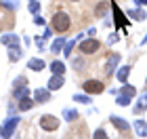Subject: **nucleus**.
I'll return each mask as SVG.
<instances>
[{
  "instance_id": "nucleus-1",
  "label": "nucleus",
  "mask_w": 147,
  "mask_h": 139,
  "mask_svg": "<svg viewBox=\"0 0 147 139\" xmlns=\"http://www.w3.org/2000/svg\"><path fill=\"white\" fill-rule=\"evenodd\" d=\"M53 30L55 32H67L69 30V15L67 13H57L53 17Z\"/></svg>"
},
{
  "instance_id": "nucleus-2",
  "label": "nucleus",
  "mask_w": 147,
  "mask_h": 139,
  "mask_svg": "<svg viewBox=\"0 0 147 139\" xmlns=\"http://www.w3.org/2000/svg\"><path fill=\"white\" fill-rule=\"evenodd\" d=\"M57 127H59V120L55 116L46 114V116L40 118V129H44V131H57Z\"/></svg>"
},
{
  "instance_id": "nucleus-3",
  "label": "nucleus",
  "mask_w": 147,
  "mask_h": 139,
  "mask_svg": "<svg viewBox=\"0 0 147 139\" xmlns=\"http://www.w3.org/2000/svg\"><path fill=\"white\" fill-rule=\"evenodd\" d=\"M103 89H105V84H103V82H99V80H86V82H84V91H86V93H90V95L103 93Z\"/></svg>"
},
{
  "instance_id": "nucleus-4",
  "label": "nucleus",
  "mask_w": 147,
  "mask_h": 139,
  "mask_svg": "<svg viewBox=\"0 0 147 139\" xmlns=\"http://www.w3.org/2000/svg\"><path fill=\"white\" fill-rule=\"evenodd\" d=\"M80 51L84 53V55H90V53H97L99 51V42L97 40H84L80 44Z\"/></svg>"
},
{
  "instance_id": "nucleus-5",
  "label": "nucleus",
  "mask_w": 147,
  "mask_h": 139,
  "mask_svg": "<svg viewBox=\"0 0 147 139\" xmlns=\"http://www.w3.org/2000/svg\"><path fill=\"white\" fill-rule=\"evenodd\" d=\"M113 6V13H116V28H122V25H128V19H126L122 13H120V9L116 4H111Z\"/></svg>"
},
{
  "instance_id": "nucleus-6",
  "label": "nucleus",
  "mask_w": 147,
  "mask_h": 139,
  "mask_svg": "<svg viewBox=\"0 0 147 139\" xmlns=\"http://www.w3.org/2000/svg\"><path fill=\"white\" fill-rule=\"evenodd\" d=\"M61 87H63V78L59 76V74H55L49 80V91H57V89H61Z\"/></svg>"
},
{
  "instance_id": "nucleus-7",
  "label": "nucleus",
  "mask_w": 147,
  "mask_h": 139,
  "mask_svg": "<svg viewBox=\"0 0 147 139\" xmlns=\"http://www.w3.org/2000/svg\"><path fill=\"white\" fill-rule=\"evenodd\" d=\"M111 122L116 124V127L122 131V133H128L130 131V127H128V122H124V120H120V118H116V116H111Z\"/></svg>"
},
{
  "instance_id": "nucleus-8",
  "label": "nucleus",
  "mask_w": 147,
  "mask_h": 139,
  "mask_svg": "<svg viewBox=\"0 0 147 139\" xmlns=\"http://www.w3.org/2000/svg\"><path fill=\"white\" fill-rule=\"evenodd\" d=\"M120 61V55H116V53H113V55L109 57V61H107V68H105V72H107V74H111L113 70H116V63Z\"/></svg>"
},
{
  "instance_id": "nucleus-9",
  "label": "nucleus",
  "mask_w": 147,
  "mask_h": 139,
  "mask_svg": "<svg viewBox=\"0 0 147 139\" xmlns=\"http://www.w3.org/2000/svg\"><path fill=\"white\" fill-rule=\"evenodd\" d=\"M51 70H53V74H59V76H63V72H65V65L61 61H53L51 63Z\"/></svg>"
},
{
  "instance_id": "nucleus-10",
  "label": "nucleus",
  "mask_w": 147,
  "mask_h": 139,
  "mask_svg": "<svg viewBox=\"0 0 147 139\" xmlns=\"http://www.w3.org/2000/svg\"><path fill=\"white\" fill-rule=\"evenodd\" d=\"M34 97H36V101L44 103V101H49V91H44V89H38V91L34 93Z\"/></svg>"
},
{
  "instance_id": "nucleus-11",
  "label": "nucleus",
  "mask_w": 147,
  "mask_h": 139,
  "mask_svg": "<svg viewBox=\"0 0 147 139\" xmlns=\"http://www.w3.org/2000/svg\"><path fill=\"white\" fill-rule=\"evenodd\" d=\"M30 68L34 72H42L44 70V61L42 59H30Z\"/></svg>"
},
{
  "instance_id": "nucleus-12",
  "label": "nucleus",
  "mask_w": 147,
  "mask_h": 139,
  "mask_svg": "<svg viewBox=\"0 0 147 139\" xmlns=\"http://www.w3.org/2000/svg\"><path fill=\"white\" fill-rule=\"evenodd\" d=\"M17 122H19L17 118H13V120H11V122H9V124L4 127V133H2V135H4V137H11V135H13V129L17 127Z\"/></svg>"
},
{
  "instance_id": "nucleus-13",
  "label": "nucleus",
  "mask_w": 147,
  "mask_h": 139,
  "mask_svg": "<svg viewBox=\"0 0 147 139\" xmlns=\"http://www.w3.org/2000/svg\"><path fill=\"white\" fill-rule=\"evenodd\" d=\"M32 105H34V101H30V99H28V97L23 95V99H21V101H19V110H21V112H25V110H30Z\"/></svg>"
},
{
  "instance_id": "nucleus-14",
  "label": "nucleus",
  "mask_w": 147,
  "mask_h": 139,
  "mask_svg": "<svg viewBox=\"0 0 147 139\" xmlns=\"http://www.w3.org/2000/svg\"><path fill=\"white\" fill-rule=\"evenodd\" d=\"M2 42H4V44H17L19 38H17L15 34H6V36H2Z\"/></svg>"
},
{
  "instance_id": "nucleus-15",
  "label": "nucleus",
  "mask_w": 147,
  "mask_h": 139,
  "mask_svg": "<svg viewBox=\"0 0 147 139\" xmlns=\"http://www.w3.org/2000/svg\"><path fill=\"white\" fill-rule=\"evenodd\" d=\"M135 87H124L122 89V97H126V99H130V97H135Z\"/></svg>"
},
{
  "instance_id": "nucleus-16",
  "label": "nucleus",
  "mask_w": 147,
  "mask_h": 139,
  "mask_svg": "<svg viewBox=\"0 0 147 139\" xmlns=\"http://www.w3.org/2000/svg\"><path fill=\"white\" fill-rule=\"evenodd\" d=\"M137 131H139V135H141V137H147V124H145V122L139 120V122H137Z\"/></svg>"
},
{
  "instance_id": "nucleus-17",
  "label": "nucleus",
  "mask_w": 147,
  "mask_h": 139,
  "mask_svg": "<svg viewBox=\"0 0 147 139\" xmlns=\"http://www.w3.org/2000/svg\"><path fill=\"white\" fill-rule=\"evenodd\" d=\"M128 72H130V68H128V65H124V68H122V70L118 72V78H120V80L124 82L126 78H128Z\"/></svg>"
},
{
  "instance_id": "nucleus-18",
  "label": "nucleus",
  "mask_w": 147,
  "mask_h": 139,
  "mask_svg": "<svg viewBox=\"0 0 147 139\" xmlns=\"http://www.w3.org/2000/svg\"><path fill=\"white\" fill-rule=\"evenodd\" d=\"M19 53H21V51H19V46L17 44H11V59H13V61L19 59Z\"/></svg>"
},
{
  "instance_id": "nucleus-19",
  "label": "nucleus",
  "mask_w": 147,
  "mask_h": 139,
  "mask_svg": "<svg viewBox=\"0 0 147 139\" xmlns=\"http://www.w3.org/2000/svg\"><path fill=\"white\" fill-rule=\"evenodd\" d=\"M61 46H63V40H61V38H59V40H55V42H53L51 51H53V53H57V51H61Z\"/></svg>"
},
{
  "instance_id": "nucleus-20",
  "label": "nucleus",
  "mask_w": 147,
  "mask_h": 139,
  "mask_svg": "<svg viewBox=\"0 0 147 139\" xmlns=\"http://www.w3.org/2000/svg\"><path fill=\"white\" fill-rule=\"evenodd\" d=\"M141 99H143V101H139V105H137V110H139V112H141V110H145V108H147V93H145V95H143Z\"/></svg>"
},
{
  "instance_id": "nucleus-21",
  "label": "nucleus",
  "mask_w": 147,
  "mask_h": 139,
  "mask_svg": "<svg viewBox=\"0 0 147 139\" xmlns=\"http://www.w3.org/2000/svg\"><path fill=\"white\" fill-rule=\"evenodd\" d=\"M130 15H132V17H135V19H141V21H143V19H145V13H143V11H132V13H130Z\"/></svg>"
},
{
  "instance_id": "nucleus-22",
  "label": "nucleus",
  "mask_w": 147,
  "mask_h": 139,
  "mask_svg": "<svg viewBox=\"0 0 147 139\" xmlns=\"http://www.w3.org/2000/svg\"><path fill=\"white\" fill-rule=\"evenodd\" d=\"M76 116H78V114H76V112H71V110H67V112H65V118H67V120H74Z\"/></svg>"
},
{
  "instance_id": "nucleus-23",
  "label": "nucleus",
  "mask_w": 147,
  "mask_h": 139,
  "mask_svg": "<svg viewBox=\"0 0 147 139\" xmlns=\"http://www.w3.org/2000/svg\"><path fill=\"white\" fill-rule=\"evenodd\" d=\"M103 13H105V2L97 6V15H99V17H103Z\"/></svg>"
},
{
  "instance_id": "nucleus-24",
  "label": "nucleus",
  "mask_w": 147,
  "mask_h": 139,
  "mask_svg": "<svg viewBox=\"0 0 147 139\" xmlns=\"http://www.w3.org/2000/svg\"><path fill=\"white\" fill-rule=\"evenodd\" d=\"M74 99H76V101H80V103H86V101H88V97H86V95H76Z\"/></svg>"
},
{
  "instance_id": "nucleus-25",
  "label": "nucleus",
  "mask_w": 147,
  "mask_h": 139,
  "mask_svg": "<svg viewBox=\"0 0 147 139\" xmlns=\"http://www.w3.org/2000/svg\"><path fill=\"white\" fill-rule=\"evenodd\" d=\"M30 11H32V13H38V11H40V4H38V2H32V4H30Z\"/></svg>"
},
{
  "instance_id": "nucleus-26",
  "label": "nucleus",
  "mask_w": 147,
  "mask_h": 139,
  "mask_svg": "<svg viewBox=\"0 0 147 139\" xmlns=\"http://www.w3.org/2000/svg\"><path fill=\"white\" fill-rule=\"evenodd\" d=\"M130 103V99H126V97H120L118 99V105H128Z\"/></svg>"
},
{
  "instance_id": "nucleus-27",
  "label": "nucleus",
  "mask_w": 147,
  "mask_h": 139,
  "mask_svg": "<svg viewBox=\"0 0 147 139\" xmlns=\"http://www.w3.org/2000/svg\"><path fill=\"white\" fill-rule=\"evenodd\" d=\"M95 137H97V139H105V131H103V129H99L97 133H95Z\"/></svg>"
},
{
  "instance_id": "nucleus-28",
  "label": "nucleus",
  "mask_w": 147,
  "mask_h": 139,
  "mask_svg": "<svg viewBox=\"0 0 147 139\" xmlns=\"http://www.w3.org/2000/svg\"><path fill=\"white\" fill-rule=\"evenodd\" d=\"M76 68H78V70H82V68H84V63H82V59H76Z\"/></svg>"
},
{
  "instance_id": "nucleus-29",
  "label": "nucleus",
  "mask_w": 147,
  "mask_h": 139,
  "mask_svg": "<svg viewBox=\"0 0 147 139\" xmlns=\"http://www.w3.org/2000/svg\"><path fill=\"white\" fill-rule=\"evenodd\" d=\"M34 21H36L38 25H44V19H42V17H36V19H34Z\"/></svg>"
},
{
  "instance_id": "nucleus-30",
  "label": "nucleus",
  "mask_w": 147,
  "mask_h": 139,
  "mask_svg": "<svg viewBox=\"0 0 147 139\" xmlns=\"http://www.w3.org/2000/svg\"><path fill=\"white\" fill-rule=\"evenodd\" d=\"M137 4H147V0H137Z\"/></svg>"
},
{
  "instance_id": "nucleus-31",
  "label": "nucleus",
  "mask_w": 147,
  "mask_h": 139,
  "mask_svg": "<svg viewBox=\"0 0 147 139\" xmlns=\"http://www.w3.org/2000/svg\"><path fill=\"white\" fill-rule=\"evenodd\" d=\"M145 42H147V36H145V38H143V44H145Z\"/></svg>"
},
{
  "instance_id": "nucleus-32",
  "label": "nucleus",
  "mask_w": 147,
  "mask_h": 139,
  "mask_svg": "<svg viewBox=\"0 0 147 139\" xmlns=\"http://www.w3.org/2000/svg\"><path fill=\"white\" fill-rule=\"evenodd\" d=\"M71 2H74V0H71Z\"/></svg>"
}]
</instances>
